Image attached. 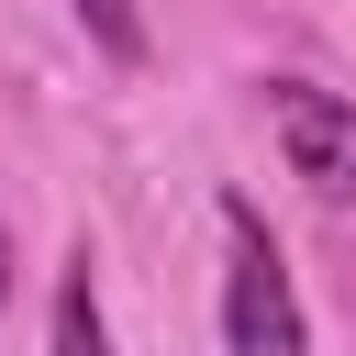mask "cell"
<instances>
[{
    "mask_svg": "<svg viewBox=\"0 0 356 356\" xmlns=\"http://www.w3.org/2000/svg\"><path fill=\"white\" fill-rule=\"evenodd\" d=\"M222 345L234 356H312V312H300L289 256L245 189L222 200Z\"/></svg>",
    "mask_w": 356,
    "mask_h": 356,
    "instance_id": "cell-1",
    "label": "cell"
},
{
    "mask_svg": "<svg viewBox=\"0 0 356 356\" xmlns=\"http://www.w3.org/2000/svg\"><path fill=\"white\" fill-rule=\"evenodd\" d=\"M267 134L312 200H356V100L323 78H267Z\"/></svg>",
    "mask_w": 356,
    "mask_h": 356,
    "instance_id": "cell-2",
    "label": "cell"
},
{
    "mask_svg": "<svg viewBox=\"0 0 356 356\" xmlns=\"http://www.w3.org/2000/svg\"><path fill=\"white\" fill-rule=\"evenodd\" d=\"M56 356H111V323H100V256L78 245L67 278H56Z\"/></svg>",
    "mask_w": 356,
    "mask_h": 356,
    "instance_id": "cell-3",
    "label": "cell"
},
{
    "mask_svg": "<svg viewBox=\"0 0 356 356\" xmlns=\"http://www.w3.org/2000/svg\"><path fill=\"white\" fill-rule=\"evenodd\" d=\"M67 11H78V33H89L111 67H145V11H134V0H67Z\"/></svg>",
    "mask_w": 356,
    "mask_h": 356,
    "instance_id": "cell-4",
    "label": "cell"
},
{
    "mask_svg": "<svg viewBox=\"0 0 356 356\" xmlns=\"http://www.w3.org/2000/svg\"><path fill=\"white\" fill-rule=\"evenodd\" d=\"M0 312H11V222H0Z\"/></svg>",
    "mask_w": 356,
    "mask_h": 356,
    "instance_id": "cell-5",
    "label": "cell"
}]
</instances>
